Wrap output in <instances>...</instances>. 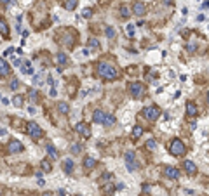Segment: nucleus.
<instances>
[{
    "label": "nucleus",
    "instance_id": "nucleus-26",
    "mask_svg": "<svg viewBox=\"0 0 209 196\" xmlns=\"http://www.w3.org/2000/svg\"><path fill=\"white\" fill-rule=\"evenodd\" d=\"M57 62L59 64H66V61H68V58H66V54H57Z\"/></svg>",
    "mask_w": 209,
    "mask_h": 196
},
{
    "label": "nucleus",
    "instance_id": "nucleus-50",
    "mask_svg": "<svg viewBox=\"0 0 209 196\" xmlns=\"http://www.w3.org/2000/svg\"><path fill=\"white\" fill-rule=\"evenodd\" d=\"M77 196H82V195H77Z\"/></svg>",
    "mask_w": 209,
    "mask_h": 196
},
{
    "label": "nucleus",
    "instance_id": "nucleus-9",
    "mask_svg": "<svg viewBox=\"0 0 209 196\" xmlns=\"http://www.w3.org/2000/svg\"><path fill=\"white\" fill-rule=\"evenodd\" d=\"M133 14H136V16H143V14H147V7H145V4L143 2H134L133 5Z\"/></svg>",
    "mask_w": 209,
    "mask_h": 196
},
{
    "label": "nucleus",
    "instance_id": "nucleus-23",
    "mask_svg": "<svg viewBox=\"0 0 209 196\" xmlns=\"http://www.w3.org/2000/svg\"><path fill=\"white\" fill-rule=\"evenodd\" d=\"M40 167H42V170H44V172H51V170H52V167H51V163H49L47 160H42Z\"/></svg>",
    "mask_w": 209,
    "mask_h": 196
},
{
    "label": "nucleus",
    "instance_id": "nucleus-20",
    "mask_svg": "<svg viewBox=\"0 0 209 196\" xmlns=\"http://www.w3.org/2000/svg\"><path fill=\"white\" fill-rule=\"evenodd\" d=\"M143 136V127H139V125H134L133 127V137L134 139H139Z\"/></svg>",
    "mask_w": 209,
    "mask_h": 196
},
{
    "label": "nucleus",
    "instance_id": "nucleus-22",
    "mask_svg": "<svg viewBox=\"0 0 209 196\" xmlns=\"http://www.w3.org/2000/svg\"><path fill=\"white\" fill-rule=\"evenodd\" d=\"M120 16H122L124 19H127V18L131 16V12H129V7H127V5H120Z\"/></svg>",
    "mask_w": 209,
    "mask_h": 196
},
{
    "label": "nucleus",
    "instance_id": "nucleus-39",
    "mask_svg": "<svg viewBox=\"0 0 209 196\" xmlns=\"http://www.w3.org/2000/svg\"><path fill=\"white\" fill-rule=\"evenodd\" d=\"M141 189H143V193H145V195H147V193H150V186H148V184H143V186H141Z\"/></svg>",
    "mask_w": 209,
    "mask_h": 196
},
{
    "label": "nucleus",
    "instance_id": "nucleus-28",
    "mask_svg": "<svg viewBox=\"0 0 209 196\" xmlns=\"http://www.w3.org/2000/svg\"><path fill=\"white\" fill-rule=\"evenodd\" d=\"M33 83H37V85H42V73H37V75H33Z\"/></svg>",
    "mask_w": 209,
    "mask_h": 196
},
{
    "label": "nucleus",
    "instance_id": "nucleus-43",
    "mask_svg": "<svg viewBox=\"0 0 209 196\" xmlns=\"http://www.w3.org/2000/svg\"><path fill=\"white\" fill-rule=\"evenodd\" d=\"M57 196H66V193H65L63 189H59V191H57Z\"/></svg>",
    "mask_w": 209,
    "mask_h": 196
},
{
    "label": "nucleus",
    "instance_id": "nucleus-33",
    "mask_svg": "<svg viewBox=\"0 0 209 196\" xmlns=\"http://www.w3.org/2000/svg\"><path fill=\"white\" fill-rule=\"evenodd\" d=\"M113 186H112V184H106V186H105V193H106V195H112V193H113Z\"/></svg>",
    "mask_w": 209,
    "mask_h": 196
},
{
    "label": "nucleus",
    "instance_id": "nucleus-41",
    "mask_svg": "<svg viewBox=\"0 0 209 196\" xmlns=\"http://www.w3.org/2000/svg\"><path fill=\"white\" fill-rule=\"evenodd\" d=\"M206 19V16H204V14H200V16H197V21H204Z\"/></svg>",
    "mask_w": 209,
    "mask_h": 196
},
{
    "label": "nucleus",
    "instance_id": "nucleus-49",
    "mask_svg": "<svg viewBox=\"0 0 209 196\" xmlns=\"http://www.w3.org/2000/svg\"><path fill=\"white\" fill-rule=\"evenodd\" d=\"M208 104H209V90H208Z\"/></svg>",
    "mask_w": 209,
    "mask_h": 196
},
{
    "label": "nucleus",
    "instance_id": "nucleus-13",
    "mask_svg": "<svg viewBox=\"0 0 209 196\" xmlns=\"http://www.w3.org/2000/svg\"><path fill=\"white\" fill-rule=\"evenodd\" d=\"M105 111H101V109H96L94 115H93V121L94 123H103V120H105Z\"/></svg>",
    "mask_w": 209,
    "mask_h": 196
},
{
    "label": "nucleus",
    "instance_id": "nucleus-37",
    "mask_svg": "<svg viewBox=\"0 0 209 196\" xmlns=\"http://www.w3.org/2000/svg\"><path fill=\"white\" fill-rule=\"evenodd\" d=\"M28 97L32 99V101H35L37 99V92L35 90H28Z\"/></svg>",
    "mask_w": 209,
    "mask_h": 196
},
{
    "label": "nucleus",
    "instance_id": "nucleus-44",
    "mask_svg": "<svg viewBox=\"0 0 209 196\" xmlns=\"http://www.w3.org/2000/svg\"><path fill=\"white\" fill-rule=\"evenodd\" d=\"M195 127H197V123H195V121H192V123H190V129H192V130H195Z\"/></svg>",
    "mask_w": 209,
    "mask_h": 196
},
{
    "label": "nucleus",
    "instance_id": "nucleus-15",
    "mask_svg": "<svg viewBox=\"0 0 209 196\" xmlns=\"http://www.w3.org/2000/svg\"><path fill=\"white\" fill-rule=\"evenodd\" d=\"M63 165H65V174H72V172H73V161H72L70 158H66V160L63 161Z\"/></svg>",
    "mask_w": 209,
    "mask_h": 196
},
{
    "label": "nucleus",
    "instance_id": "nucleus-4",
    "mask_svg": "<svg viewBox=\"0 0 209 196\" xmlns=\"http://www.w3.org/2000/svg\"><path fill=\"white\" fill-rule=\"evenodd\" d=\"M21 151H23V144L19 142L18 139H11L9 144H7V153L16 155V153H21Z\"/></svg>",
    "mask_w": 209,
    "mask_h": 196
},
{
    "label": "nucleus",
    "instance_id": "nucleus-32",
    "mask_svg": "<svg viewBox=\"0 0 209 196\" xmlns=\"http://www.w3.org/2000/svg\"><path fill=\"white\" fill-rule=\"evenodd\" d=\"M187 50H188V52H195V50H197V43L192 42L190 45H187Z\"/></svg>",
    "mask_w": 209,
    "mask_h": 196
},
{
    "label": "nucleus",
    "instance_id": "nucleus-19",
    "mask_svg": "<svg viewBox=\"0 0 209 196\" xmlns=\"http://www.w3.org/2000/svg\"><path fill=\"white\" fill-rule=\"evenodd\" d=\"M103 125H106V127H112V125H115V116L113 115H105V120H103Z\"/></svg>",
    "mask_w": 209,
    "mask_h": 196
},
{
    "label": "nucleus",
    "instance_id": "nucleus-6",
    "mask_svg": "<svg viewBox=\"0 0 209 196\" xmlns=\"http://www.w3.org/2000/svg\"><path fill=\"white\" fill-rule=\"evenodd\" d=\"M129 92H131V96L134 99H141V94H143V85L139 83V82H133L131 85H129Z\"/></svg>",
    "mask_w": 209,
    "mask_h": 196
},
{
    "label": "nucleus",
    "instance_id": "nucleus-12",
    "mask_svg": "<svg viewBox=\"0 0 209 196\" xmlns=\"http://www.w3.org/2000/svg\"><path fill=\"white\" fill-rule=\"evenodd\" d=\"M9 71H11V68H9V64H7V61L4 58H0V77H7Z\"/></svg>",
    "mask_w": 209,
    "mask_h": 196
},
{
    "label": "nucleus",
    "instance_id": "nucleus-29",
    "mask_svg": "<svg viewBox=\"0 0 209 196\" xmlns=\"http://www.w3.org/2000/svg\"><path fill=\"white\" fill-rule=\"evenodd\" d=\"M147 148H148V149H155V148H157V142H155L153 139H148V141H147Z\"/></svg>",
    "mask_w": 209,
    "mask_h": 196
},
{
    "label": "nucleus",
    "instance_id": "nucleus-35",
    "mask_svg": "<svg viewBox=\"0 0 209 196\" xmlns=\"http://www.w3.org/2000/svg\"><path fill=\"white\" fill-rule=\"evenodd\" d=\"M126 31H127V35H129V37H134V26H133V24H129Z\"/></svg>",
    "mask_w": 209,
    "mask_h": 196
},
{
    "label": "nucleus",
    "instance_id": "nucleus-2",
    "mask_svg": "<svg viewBox=\"0 0 209 196\" xmlns=\"http://www.w3.org/2000/svg\"><path fill=\"white\" fill-rule=\"evenodd\" d=\"M169 153H171L172 156H183L187 153V148H185V144L180 139H174L171 144H169Z\"/></svg>",
    "mask_w": 209,
    "mask_h": 196
},
{
    "label": "nucleus",
    "instance_id": "nucleus-27",
    "mask_svg": "<svg viewBox=\"0 0 209 196\" xmlns=\"http://www.w3.org/2000/svg\"><path fill=\"white\" fill-rule=\"evenodd\" d=\"M12 102H14V106H16V108H21V106H23V97H21V96H16Z\"/></svg>",
    "mask_w": 209,
    "mask_h": 196
},
{
    "label": "nucleus",
    "instance_id": "nucleus-8",
    "mask_svg": "<svg viewBox=\"0 0 209 196\" xmlns=\"http://www.w3.org/2000/svg\"><path fill=\"white\" fill-rule=\"evenodd\" d=\"M75 130L80 134V136H84L85 139L91 137V129H89V125H85V123H82V121L75 125Z\"/></svg>",
    "mask_w": 209,
    "mask_h": 196
},
{
    "label": "nucleus",
    "instance_id": "nucleus-25",
    "mask_svg": "<svg viewBox=\"0 0 209 196\" xmlns=\"http://www.w3.org/2000/svg\"><path fill=\"white\" fill-rule=\"evenodd\" d=\"M70 151H72V155H78V153L82 151V146H80V144H72Z\"/></svg>",
    "mask_w": 209,
    "mask_h": 196
},
{
    "label": "nucleus",
    "instance_id": "nucleus-7",
    "mask_svg": "<svg viewBox=\"0 0 209 196\" xmlns=\"http://www.w3.org/2000/svg\"><path fill=\"white\" fill-rule=\"evenodd\" d=\"M126 167H127L129 172H134V170L138 168V163H136V160H134L133 151H127V153H126Z\"/></svg>",
    "mask_w": 209,
    "mask_h": 196
},
{
    "label": "nucleus",
    "instance_id": "nucleus-11",
    "mask_svg": "<svg viewBox=\"0 0 209 196\" xmlns=\"http://www.w3.org/2000/svg\"><path fill=\"white\" fill-rule=\"evenodd\" d=\"M183 167H185V172L188 174V175H193L195 172H197V167H195V163L190 161V160H187L185 163H183Z\"/></svg>",
    "mask_w": 209,
    "mask_h": 196
},
{
    "label": "nucleus",
    "instance_id": "nucleus-47",
    "mask_svg": "<svg viewBox=\"0 0 209 196\" xmlns=\"http://www.w3.org/2000/svg\"><path fill=\"white\" fill-rule=\"evenodd\" d=\"M164 4H166V5H169V4H171V0H164Z\"/></svg>",
    "mask_w": 209,
    "mask_h": 196
},
{
    "label": "nucleus",
    "instance_id": "nucleus-14",
    "mask_svg": "<svg viewBox=\"0 0 209 196\" xmlns=\"http://www.w3.org/2000/svg\"><path fill=\"white\" fill-rule=\"evenodd\" d=\"M77 4H78V0H65V2H63V7H65L66 11H73L77 7Z\"/></svg>",
    "mask_w": 209,
    "mask_h": 196
},
{
    "label": "nucleus",
    "instance_id": "nucleus-16",
    "mask_svg": "<svg viewBox=\"0 0 209 196\" xmlns=\"http://www.w3.org/2000/svg\"><path fill=\"white\" fill-rule=\"evenodd\" d=\"M187 115L188 116H195L197 115V106L193 102H187Z\"/></svg>",
    "mask_w": 209,
    "mask_h": 196
},
{
    "label": "nucleus",
    "instance_id": "nucleus-34",
    "mask_svg": "<svg viewBox=\"0 0 209 196\" xmlns=\"http://www.w3.org/2000/svg\"><path fill=\"white\" fill-rule=\"evenodd\" d=\"M18 87H19V80L18 78H12V82H11V89H12V90H16Z\"/></svg>",
    "mask_w": 209,
    "mask_h": 196
},
{
    "label": "nucleus",
    "instance_id": "nucleus-1",
    "mask_svg": "<svg viewBox=\"0 0 209 196\" xmlns=\"http://www.w3.org/2000/svg\"><path fill=\"white\" fill-rule=\"evenodd\" d=\"M98 73H99V77L105 80H115L119 77V70H115L112 64H108V62H99L98 64Z\"/></svg>",
    "mask_w": 209,
    "mask_h": 196
},
{
    "label": "nucleus",
    "instance_id": "nucleus-18",
    "mask_svg": "<svg viewBox=\"0 0 209 196\" xmlns=\"http://www.w3.org/2000/svg\"><path fill=\"white\" fill-rule=\"evenodd\" d=\"M0 33L4 35V37H9V26H7V23L0 18Z\"/></svg>",
    "mask_w": 209,
    "mask_h": 196
},
{
    "label": "nucleus",
    "instance_id": "nucleus-31",
    "mask_svg": "<svg viewBox=\"0 0 209 196\" xmlns=\"http://www.w3.org/2000/svg\"><path fill=\"white\" fill-rule=\"evenodd\" d=\"M106 37H108V38H113V37H115V30H113V28H110V26L106 28Z\"/></svg>",
    "mask_w": 209,
    "mask_h": 196
},
{
    "label": "nucleus",
    "instance_id": "nucleus-30",
    "mask_svg": "<svg viewBox=\"0 0 209 196\" xmlns=\"http://www.w3.org/2000/svg\"><path fill=\"white\" fill-rule=\"evenodd\" d=\"M82 16H84V18H91V16H93V11H91L89 7H85V9L82 11Z\"/></svg>",
    "mask_w": 209,
    "mask_h": 196
},
{
    "label": "nucleus",
    "instance_id": "nucleus-46",
    "mask_svg": "<svg viewBox=\"0 0 209 196\" xmlns=\"http://www.w3.org/2000/svg\"><path fill=\"white\" fill-rule=\"evenodd\" d=\"M11 0H0V4H9Z\"/></svg>",
    "mask_w": 209,
    "mask_h": 196
},
{
    "label": "nucleus",
    "instance_id": "nucleus-5",
    "mask_svg": "<svg viewBox=\"0 0 209 196\" xmlns=\"http://www.w3.org/2000/svg\"><path fill=\"white\" fill-rule=\"evenodd\" d=\"M159 115H160V109L157 106H148V108L143 109V116L148 118V120H157Z\"/></svg>",
    "mask_w": 209,
    "mask_h": 196
},
{
    "label": "nucleus",
    "instance_id": "nucleus-24",
    "mask_svg": "<svg viewBox=\"0 0 209 196\" xmlns=\"http://www.w3.org/2000/svg\"><path fill=\"white\" fill-rule=\"evenodd\" d=\"M57 111L59 113H68V104L66 102H57Z\"/></svg>",
    "mask_w": 209,
    "mask_h": 196
},
{
    "label": "nucleus",
    "instance_id": "nucleus-42",
    "mask_svg": "<svg viewBox=\"0 0 209 196\" xmlns=\"http://www.w3.org/2000/svg\"><path fill=\"white\" fill-rule=\"evenodd\" d=\"M110 177H112V175H110V174H105V175L101 177V179H103V180H108V179H110Z\"/></svg>",
    "mask_w": 209,
    "mask_h": 196
},
{
    "label": "nucleus",
    "instance_id": "nucleus-10",
    "mask_svg": "<svg viewBox=\"0 0 209 196\" xmlns=\"http://www.w3.org/2000/svg\"><path fill=\"white\" fill-rule=\"evenodd\" d=\"M164 174H166V177H169V179H180V170L174 168V167H166L164 168Z\"/></svg>",
    "mask_w": 209,
    "mask_h": 196
},
{
    "label": "nucleus",
    "instance_id": "nucleus-36",
    "mask_svg": "<svg viewBox=\"0 0 209 196\" xmlns=\"http://www.w3.org/2000/svg\"><path fill=\"white\" fill-rule=\"evenodd\" d=\"M89 45H91L93 49H98V47H99V45H98V40H96V38H91V40H89Z\"/></svg>",
    "mask_w": 209,
    "mask_h": 196
},
{
    "label": "nucleus",
    "instance_id": "nucleus-40",
    "mask_svg": "<svg viewBox=\"0 0 209 196\" xmlns=\"http://www.w3.org/2000/svg\"><path fill=\"white\" fill-rule=\"evenodd\" d=\"M12 52H14V49H12V47H9V49L4 52V56H9V54H12Z\"/></svg>",
    "mask_w": 209,
    "mask_h": 196
},
{
    "label": "nucleus",
    "instance_id": "nucleus-45",
    "mask_svg": "<svg viewBox=\"0 0 209 196\" xmlns=\"http://www.w3.org/2000/svg\"><path fill=\"white\" fill-rule=\"evenodd\" d=\"M202 9H209V2H204V4H202Z\"/></svg>",
    "mask_w": 209,
    "mask_h": 196
},
{
    "label": "nucleus",
    "instance_id": "nucleus-21",
    "mask_svg": "<svg viewBox=\"0 0 209 196\" xmlns=\"http://www.w3.org/2000/svg\"><path fill=\"white\" fill-rule=\"evenodd\" d=\"M94 165H96V160H94V158H91V156L84 158V167H85L87 170H89V168H93Z\"/></svg>",
    "mask_w": 209,
    "mask_h": 196
},
{
    "label": "nucleus",
    "instance_id": "nucleus-38",
    "mask_svg": "<svg viewBox=\"0 0 209 196\" xmlns=\"http://www.w3.org/2000/svg\"><path fill=\"white\" fill-rule=\"evenodd\" d=\"M37 179H38V186H44V184H45V180L42 179V174H40V172H37Z\"/></svg>",
    "mask_w": 209,
    "mask_h": 196
},
{
    "label": "nucleus",
    "instance_id": "nucleus-17",
    "mask_svg": "<svg viewBox=\"0 0 209 196\" xmlns=\"http://www.w3.org/2000/svg\"><path fill=\"white\" fill-rule=\"evenodd\" d=\"M47 153H49V156L52 158V160H57L59 155H57V149L52 146V144H47Z\"/></svg>",
    "mask_w": 209,
    "mask_h": 196
},
{
    "label": "nucleus",
    "instance_id": "nucleus-48",
    "mask_svg": "<svg viewBox=\"0 0 209 196\" xmlns=\"http://www.w3.org/2000/svg\"><path fill=\"white\" fill-rule=\"evenodd\" d=\"M42 196H52V195H51V193H44Z\"/></svg>",
    "mask_w": 209,
    "mask_h": 196
},
{
    "label": "nucleus",
    "instance_id": "nucleus-3",
    "mask_svg": "<svg viewBox=\"0 0 209 196\" xmlns=\"http://www.w3.org/2000/svg\"><path fill=\"white\" fill-rule=\"evenodd\" d=\"M26 130H28V134H30L33 139H40L42 136H44V132H42L40 125H37L35 121H30V123H26Z\"/></svg>",
    "mask_w": 209,
    "mask_h": 196
}]
</instances>
